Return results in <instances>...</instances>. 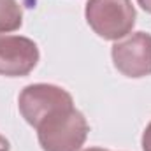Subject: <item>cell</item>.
I'll list each match as a JSON object with an SVG mask.
<instances>
[{
	"label": "cell",
	"instance_id": "1",
	"mask_svg": "<svg viewBox=\"0 0 151 151\" xmlns=\"http://www.w3.org/2000/svg\"><path fill=\"white\" fill-rule=\"evenodd\" d=\"M35 130L42 151H79L86 142L90 125L84 114L70 106L53 113Z\"/></svg>",
	"mask_w": 151,
	"mask_h": 151
},
{
	"label": "cell",
	"instance_id": "7",
	"mask_svg": "<svg viewBox=\"0 0 151 151\" xmlns=\"http://www.w3.org/2000/svg\"><path fill=\"white\" fill-rule=\"evenodd\" d=\"M142 151H151V121L142 132Z\"/></svg>",
	"mask_w": 151,
	"mask_h": 151
},
{
	"label": "cell",
	"instance_id": "6",
	"mask_svg": "<svg viewBox=\"0 0 151 151\" xmlns=\"http://www.w3.org/2000/svg\"><path fill=\"white\" fill-rule=\"evenodd\" d=\"M23 25L21 5L16 0H0V34L19 30Z\"/></svg>",
	"mask_w": 151,
	"mask_h": 151
},
{
	"label": "cell",
	"instance_id": "3",
	"mask_svg": "<svg viewBox=\"0 0 151 151\" xmlns=\"http://www.w3.org/2000/svg\"><path fill=\"white\" fill-rule=\"evenodd\" d=\"M70 106H74L72 95L62 86L47 84V83L28 84L21 90L18 97L19 113L25 118V121L34 128H37L53 113Z\"/></svg>",
	"mask_w": 151,
	"mask_h": 151
},
{
	"label": "cell",
	"instance_id": "8",
	"mask_svg": "<svg viewBox=\"0 0 151 151\" xmlns=\"http://www.w3.org/2000/svg\"><path fill=\"white\" fill-rule=\"evenodd\" d=\"M9 150H11V142L4 135H0V151H9Z\"/></svg>",
	"mask_w": 151,
	"mask_h": 151
},
{
	"label": "cell",
	"instance_id": "2",
	"mask_svg": "<svg viewBox=\"0 0 151 151\" xmlns=\"http://www.w3.org/2000/svg\"><path fill=\"white\" fill-rule=\"evenodd\" d=\"M84 16L90 28L106 40L127 37L137 19L130 0H88Z\"/></svg>",
	"mask_w": 151,
	"mask_h": 151
},
{
	"label": "cell",
	"instance_id": "4",
	"mask_svg": "<svg viewBox=\"0 0 151 151\" xmlns=\"http://www.w3.org/2000/svg\"><path fill=\"white\" fill-rule=\"evenodd\" d=\"M113 63L127 77L139 79L151 74V35L146 32L130 34L116 40L111 49Z\"/></svg>",
	"mask_w": 151,
	"mask_h": 151
},
{
	"label": "cell",
	"instance_id": "10",
	"mask_svg": "<svg viewBox=\"0 0 151 151\" xmlns=\"http://www.w3.org/2000/svg\"><path fill=\"white\" fill-rule=\"evenodd\" d=\"M83 151H107V150H102V148H86Z\"/></svg>",
	"mask_w": 151,
	"mask_h": 151
},
{
	"label": "cell",
	"instance_id": "5",
	"mask_svg": "<svg viewBox=\"0 0 151 151\" xmlns=\"http://www.w3.org/2000/svg\"><path fill=\"white\" fill-rule=\"evenodd\" d=\"M37 44L21 35H0V74L7 77L28 76L39 63Z\"/></svg>",
	"mask_w": 151,
	"mask_h": 151
},
{
	"label": "cell",
	"instance_id": "9",
	"mask_svg": "<svg viewBox=\"0 0 151 151\" xmlns=\"http://www.w3.org/2000/svg\"><path fill=\"white\" fill-rule=\"evenodd\" d=\"M137 4H139L146 12H150L151 14V0H137Z\"/></svg>",
	"mask_w": 151,
	"mask_h": 151
}]
</instances>
